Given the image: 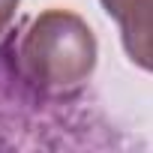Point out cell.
I'll return each instance as SVG.
<instances>
[{"mask_svg":"<svg viewBox=\"0 0 153 153\" xmlns=\"http://www.w3.org/2000/svg\"><path fill=\"white\" fill-rule=\"evenodd\" d=\"M12 60L21 78L45 99L78 96L96 72L99 45L90 24L72 9L51 6L9 33Z\"/></svg>","mask_w":153,"mask_h":153,"instance_id":"6da1fadb","label":"cell"},{"mask_svg":"<svg viewBox=\"0 0 153 153\" xmlns=\"http://www.w3.org/2000/svg\"><path fill=\"white\" fill-rule=\"evenodd\" d=\"M108 18L120 24V42L126 57L153 72V0H99Z\"/></svg>","mask_w":153,"mask_h":153,"instance_id":"7a4b0ae2","label":"cell"},{"mask_svg":"<svg viewBox=\"0 0 153 153\" xmlns=\"http://www.w3.org/2000/svg\"><path fill=\"white\" fill-rule=\"evenodd\" d=\"M18 3L21 0H0V39H3L15 21V12H18Z\"/></svg>","mask_w":153,"mask_h":153,"instance_id":"3957f363","label":"cell"}]
</instances>
